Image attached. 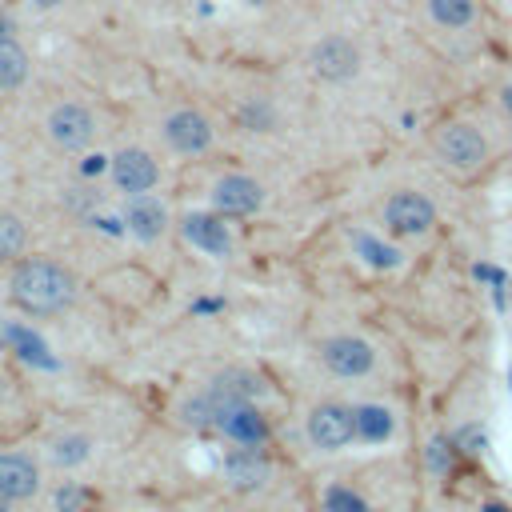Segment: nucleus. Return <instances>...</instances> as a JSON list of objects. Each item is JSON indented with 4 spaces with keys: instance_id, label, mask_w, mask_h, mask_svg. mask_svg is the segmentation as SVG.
<instances>
[{
    "instance_id": "obj_23",
    "label": "nucleus",
    "mask_w": 512,
    "mask_h": 512,
    "mask_svg": "<svg viewBox=\"0 0 512 512\" xmlns=\"http://www.w3.org/2000/svg\"><path fill=\"white\" fill-rule=\"evenodd\" d=\"M452 448H456V440L432 436V444H428V464H432L436 472H448V468H452Z\"/></svg>"
},
{
    "instance_id": "obj_15",
    "label": "nucleus",
    "mask_w": 512,
    "mask_h": 512,
    "mask_svg": "<svg viewBox=\"0 0 512 512\" xmlns=\"http://www.w3.org/2000/svg\"><path fill=\"white\" fill-rule=\"evenodd\" d=\"M0 492L20 504L40 492V464L28 452H0Z\"/></svg>"
},
{
    "instance_id": "obj_22",
    "label": "nucleus",
    "mask_w": 512,
    "mask_h": 512,
    "mask_svg": "<svg viewBox=\"0 0 512 512\" xmlns=\"http://www.w3.org/2000/svg\"><path fill=\"white\" fill-rule=\"evenodd\" d=\"M324 512H368V504L348 488H328L324 492Z\"/></svg>"
},
{
    "instance_id": "obj_14",
    "label": "nucleus",
    "mask_w": 512,
    "mask_h": 512,
    "mask_svg": "<svg viewBox=\"0 0 512 512\" xmlns=\"http://www.w3.org/2000/svg\"><path fill=\"white\" fill-rule=\"evenodd\" d=\"M124 228H128L140 244H156V240L168 232V208H164L152 192L128 196V204H124Z\"/></svg>"
},
{
    "instance_id": "obj_25",
    "label": "nucleus",
    "mask_w": 512,
    "mask_h": 512,
    "mask_svg": "<svg viewBox=\"0 0 512 512\" xmlns=\"http://www.w3.org/2000/svg\"><path fill=\"white\" fill-rule=\"evenodd\" d=\"M504 108H508V116H512V84L504 88Z\"/></svg>"
},
{
    "instance_id": "obj_5",
    "label": "nucleus",
    "mask_w": 512,
    "mask_h": 512,
    "mask_svg": "<svg viewBox=\"0 0 512 512\" xmlns=\"http://www.w3.org/2000/svg\"><path fill=\"white\" fill-rule=\"evenodd\" d=\"M384 228L400 240H416V236H428L432 224H436V204L424 196V192H412V188H400L384 200Z\"/></svg>"
},
{
    "instance_id": "obj_9",
    "label": "nucleus",
    "mask_w": 512,
    "mask_h": 512,
    "mask_svg": "<svg viewBox=\"0 0 512 512\" xmlns=\"http://www.w3.org/2000/svg\"><path fill=\"white\" fill-rule=\"evenodd\" d=\"M208 200H212V212H220L224 220H240V216H256L264 208V188L252 176L228 172V176H220L212 184Z\"/></svg>"
},
{
    "instance_id": "obj_18",
    "label": "nucleus",
    "mask_w": 512,
    "mask_h": 512,
    "mask_svg": "<svg viewBox=\"0 0 512 512\" xmlns=\"http://www.w3.org/2000/svg\"><path fill=\"white\" fill-rule=\"evenodd\" d=\"M24 80H28V52L16 40L0 36V88H20Z\"/></svg>"
},
{
    "instance_id": "obj_16",
    "label": "nucleus",
    "mask_w": 512,
    "mask_h": 512,
    "mask_svg": "<svg viewBox=\"0 0 512 512\" xmlns=\"http://www.w3.org/2000/svg\"><path fill=\"white\" fill-rule=\"evenodd\" d=\"M204 392H208L216 404H232V400H260L268 388H264V380H260L256 372H248V368H224V372H216V376L204 384Z\"/></svg>"
},
{
    "instance_id": "obj_10",
    "label": "nucleus",
    "mask_w": 512,
    "mask_h": 512,
    "mask_svg": "<svg viewBox=\"0 0 512 512\" xmlns=\"http://www.w3.org/2000/svg\"><path fill=\"white\" fill-rule=\"evenodd\" d=\"M108 176L112 184L124 192V196H140V192H152L160 184V164L152 152L144 148H120L112 160H108Z\"/></svg>"
},
{
    "instance_id": "obj_4",
    "label": "nucleus",
    "mask_w": 512,
    "mask_h": 512,
    "mask_svg": "<svg viewBox=\"0 0 512 512\" xmlns=\"http://www.w3.org/2000/svg\"><path fill=\"white\" fill-rule=\"evenodd\" d=\"M432 148H436V156H440L448 168H456V172H476V168L488 160V140H484V132L472 128L468 120H452V124L436 128Z\"/></svg>"
},
{
    "instance_id": "obj_27",
    "label": "nucleus",
    "mask_w": 512,
    "mask_h": 512,
    "mask_svg": "<svg viewBox=\"0 0 512 512\" xmlns=\"http://www.w3.org/2000/svg\"><path fill=\"white\" fill-rule=\"evenodd\" d=\"M40 8H56V4H64V0H36Z\"/></svg>"
},
{
    "instance_id": "obj_26",
    "label": "nucleus",
    "mask_w": 512,
    "mask_h": 512,
    "mask_svg": "<svg viewBox=\"0 0 512 512\" xmlns=\"http://www.w3.org/2000/svg\"><path fill=\"white\" fill-rule=\"evenodd\" d=\"M8 508H12V500H8L4 492H0V512H8Z\"/></svg>"
},
{
    "instance_id": "obj_20",
    "label": "nucleus",
    "mask_w": 512,
    "mask_h": 512,
    "mask_svg": "<svg viewBox=\"0 0 512 512\" xmlns=\"http://www.w3.org/2000/svg\"><path fill=\"white\" fill-rule=\"evenodd\" d=\"M24 244H28L24 220H20L16 212H0V264L16 260V256L24 252Z\"/></svg>"
},
{
    "instance_id": "obj_12",
    "label": "nucleus",
    "mask_w": 512,
    "mask_h": 512,
    "mask_svg": "<svg viewBox=\"0 0 512 512\" xmlns=\"http://www.w3.org/2000/svg\"><path fill=\"white\" fill-rule=\"evenodd\" d=\"M48 136H52V144L64 148V152H84V148L92 144V136H96V116H92L84 104H76V100L56 104V108L48 112Z\"/></svg>"
},
{
    "instance_id": "obj_11",
    "label": "nucleus",
    "mask_w": 512,
    "mask_h": 512,
    "mask_svg": "<svg viewBox=\"0 0 512 512\" xmlns=\"http://www.w3.org/2000/svg\"><path fill=\"white\" fill-rule=\"evenodd\" d=\"M308 60H312V72L320 80H328V84H344V80H352L360 72V48L348 36H324V40H316L312 52H308Z\"/></svg>"
},
{
    "instance_id": "obj_1",
    "label": "nucleus",
    "mask_w": 512,
    "mask_h": 512,
    "mask_svg": "<svg viewBox=\"0 0 512 512\" xmlns=\"http://www.w3.org/2000/svg\"><path fill=\"white\" fill-rule=\"evenodd\" d=\"M76 276L44 256H28L8 276V300L28 316H60L76 304Z\"/></svg>"
},
{
    "instance_id": "obj_17",
    "label": "nucleus",
    "mask_w": 512,
    "mask_h": 512,
    "mask_svg": "<svg viewBox=\"0 0 512 512\" xmlns=\"http://www.w3.org/2000/svg\"><path fill=\"white\" fill-rule=\"evenodd\" d=\"M352 416H356V440L364 444H384L396 436V412L388 404L364 400V404H352Z\"/></svg>"
},
{
    "instance_id": "obj_2",
    "label": "nucleus",
    "mask_w": 512,
    "mask_h": 512,
    "mask_svg": "<svg viewBox=\"0 0 512 512\" xmlns=\"http://www.w3.org/2000/svg\"><path fill=\"white\" fill-rule=\"evenodd\" d=\"M316 356H320L324 372L336 376V380H364V376L376 372V360H380L376 356V344L364 340V336H356V332H332V336H324L320 348H316Z\"/></svg>"
},
{
    "instance_id": "obj_19",
    "label": "nucleus",
    "mask_w": 512,
    "mask_h": 512,
    "mask_svg": "<svg viewBox=\"0 0 512 512\" xmlns=\"http://www.w3.org/2000/svg\"><path fill=\"white\" fill-rule=\"evenodd\" d=\"M428 16L440 28H468L476 20V0H428Z\"/></svg>"
},
{
    "instance_id": "obj_7",
    "label": "nucleus",
    "mask_w": 512,
    "mask_h": 512,
    "mask_svg": "<svg viewBox=\"0 0 512 512\" xmlns=\"http://www.w3.org/2000/svg\"><path fill=\"white\" fill-rule=\"evenodd\" d=\"M212 428H216L228 444H260V448H264V444L272 440V424H268V416L256 408V400L220 404Z\"/></svg>"
},
{
    "instance_id": "obj_24",
    "label": "nucleus",
    "mask_w": 512,
    "mask_h": 512,
    "mask_svg": "<svg viewBox=\"0 0 512 512\" xmlns=\"http://www.w3.org/2000/svg\"><path fill=\"white\" fill-rule=\"evenodd\" d=\"M452 440H456V444H460V448H464V452H472V456H476V452H484V448H488V440H484V432H480V428H476V424H468V428H460V432H456V436H452Z\"/></svg>"
},
{
    "instance_id": "obj_21",
    "label": "nucleus",
    "mask_w": 512,
    "mask_h": 512,
    "mask_svg": "<svg viewBox=\"0 0 512 512\" xmlns=\"http://www.w3.org/2000/svg\"><path fill=\"white\" fill-rule=\"evenodd\" d=\"M88 456H92V440L80 436V432H68V436H60V440L52 444V460H56L60 468H76V464H84Z\"/></svg>"
},
{
    "instance_id": "obj_3",
    "label": "nucleus",
    "mask_w": 512,
    "mask_h": 512,
    "mask_svg": "<svg viewBox=\"0 0 512 512\" xmlns=\"http://www.w3.org/2000/svg\"><path fill=\"white\" fill-rule=\"evenodd\" d=\"M304 440L316 452H344L348 444H356V416L352 404L340 400H320L308 408L304 416Z\"/></svg>"
},
{
    "instance_id": "obj_6",
    "label": "nucleus",
    "mask_w": 512,
    "mask_h": 512,
    "mask_svg": "<svg viewBox=\"0 0 512 512\" xmlns=\"http://www.w3.org/2000/svg\"><path fill=\"white\" fill-rule=\"evenodd\" d=\"M220 476H224V484L232 492L256 496L272 480V460H268V452L260 444H232L224 452V460H220Z\"/></svg>"
},
{
    "instance_id": "obj_13",
    "label": "nucleus",
    "mask_w": 512,
    "mask_h": 512,
    "mask_svg": "<svg viewBox=\"0 0 512 512\" xmlns=\"http://www.w3.org/2000/svg\"><path fill=\"white\" fill-rule=\"evenodd\" d=\"M180 232H184V240H188L196 252H204V256H212V260H228L232 248H236L232 228L224 224L220 212H188V216L180 220Z\"/></svg>"
},
{
    "instance_id": "obj_8",
    "label": "nucleus",
    "mask_w": 512,
    "mask_h": 512,
    "mask_svg": "<svg viewBox=\"0 0 512 512\" xmlns=\"http://www.w3.org/2000/svg\"><path fill=\"white\" fill-rule=\"evenodd\" d=\"M160 132H164V144L172 152H180V156H204L212 148V140H216V128H212V120L200 108H176V112H168Z\"/></svg>"
}]
</instances>
